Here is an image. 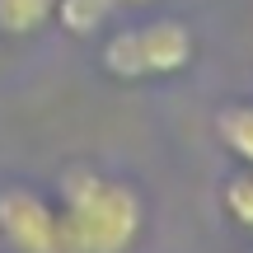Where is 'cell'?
Masks as SVG:
<instances>
[{
  "label": "cell",
  "mask_w": 253,
  "mask_h": 253,
  "mask_svg": "<svg viewBox=\"0 0 253 253\" xmlns=\"http://www.w3.org/2000/svg\"><path fill=\"white\" fill-rule=\"evenodd\" d=\"M52 207L66 253H131L145 235V197L126 178L89 164L61 173Z\"/></svg>",
  "instance_id": "cell-1"
},
{
  "label": "cell",
  "mask_w": 253,
  "mask_h": 253,
  "mask_svg": "<svg viewBox=\"0 0 253 253\" xmlns=\"http://www.w3.org/2000/svg\"><path fill=\"white\" fill-rule=\"evenodd\" d=\"M197 61V33L183 19H145V24H126L118 33L103 38L99 47V66L103 75L122 84H141V80H169L183 75Z\"/></svg>",
  "instance_id": "cell-2"
},
{
  "label": "cell",
  "mask_w": 253,
  "mask_h": 253,
  "mask_svg": "<svg viewBox=\"0 0 253 253\" xmlns=\"http://www.w3.org/2000/svg\"><path fill=\"white\" fill-rule=\"evenodd\" d=\"M0 244L9 253H66L56 207L33 188H0Z\"/></svg>",
  "instance_id": "cell-3"
},
{
  "label": "cell",
  "mask_w": 253,
  "mask_h": 253,
  "mask_svg": "<svg viewBox=\"0 0 253 253\" xmlns=\"http://www.w3.org/2000/svg\"><path fill=\"white\" fill-rule=\"evenodd\" d=\"M216 136L239 164L253 169V99H230L216 113Z\"/></svg>",
  "instance_id": "cell-4"
},
{
  "label": "cell",
  "mask_w": 253,
  "mask_h": 253,
  "mask_svg": "<svg viewBox=\"0 0 253 253\" xmlns=\"http://www.w3.org/2000/svg\"><path fill=\"white\" fill-rule=\"evenodd\" d=\"M118 0H56L52 19L75 38H89V33H103V24L113 19Z\"/></svg>",
  "instance_id": "cell-5"
},
{
  "label": "cell",
  "mask_w": 253,
  "mask_h": 253,
  "mask_svg": "<svg viewBox=\"0 0 253 253\" xmlns=\"http://www.w3.org/2000/svg\"><path fill=\"white\" fill-rule=\"evenodd\" d=\"M56 0H0V33L9 38H28L52 19Z\"/></svg>",
  "instance_id": "cell-6"
},
{
  "label": "cell",
  "mask_w": 253,
  "mask_h": 253,
  "mask_svg": "<svg viewBox=\"0 0 253 253\" xmlns=\"http://www.w3.org/2000/svg\"><path fill=\"white\" fill-rule=\"evenodd\" d=\"M220 207H225V216L235 220L244 235H253V169L249 164H239V169L220 183Z\"/></svg>",
  "instance_id": "cell-7"
},
{
  "label": "cell",
  "mask_w": 253,
  "mask_h": 253,
  "mask_svg": "<svg viewBox=\"0 0 253 253\" xmlns=\"http://www.w3.org/2000/svg\"><path fill=\"white\" fill-rule=\"evenodd\" d=\"M141 5H155V0H118V9H141Z\"/></svg>",
  "instance_id": "cell-8"
}]
</instances>
